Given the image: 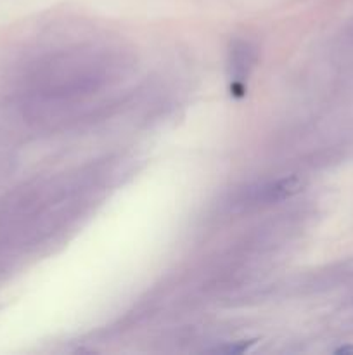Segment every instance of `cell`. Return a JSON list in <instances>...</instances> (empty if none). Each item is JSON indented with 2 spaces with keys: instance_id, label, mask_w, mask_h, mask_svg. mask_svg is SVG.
Listing matches in <instances>:
<instances>
[{
  "instance_id": "cell-1",
  "label": "cell",
  "mask_w": 353,
  "mask_h": 355,
  "mask_svg": "<svg viewBox=\"0 0 353 355\" xmlns=\"http://www.w3.org/2000/svg\"><path fill=\"white\" fill-rule=\"evenodd\" d=\"M301 187V182L298 179H282L277 180V182L269 184L262 189V198L266 203H272V201H280L286 200V198L293 196L294 193H298Z\"/></svg>"
},
{
  "instance_id": "cell-2",
  "label": "cell",
  "mask_w": 353,
  "mask_h": 355,
  "mask_svg": "<svg viewBox=\"0 0 353 355\" xmlns=\"http://www.w3.org/2000/svg\"><path fill=\"white\" fill-rule=\"evenodd\" d=\"M334 352H336V354H352V355H353V345L339 347V349H336Z\"/></svg>"
}]
</instances>
